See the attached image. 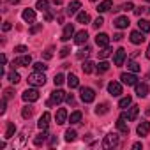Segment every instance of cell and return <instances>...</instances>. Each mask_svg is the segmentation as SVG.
I'll list each match as a JSON object with an SVG mask.
<instances>
[{"label":"cell","mask_w":150,"mask_h":150,"mask_svg":"<svg viewBox=\"0 0 150 150\" xmlns=\"http://www.w3.org/2000/svg\"><path fill=\"white\" fill-rule=\"evenodd\" d=\"M55 120H57L58 125L65 124V122H67V110H65V108H60V110L57 111V115H55Z\"/></svg>","instance_id":"17"},{"label":"cell","mask_w":150,"mask_h":150,"mask_svg":"<svg viewBox=\"0 0 150 150\" xmlns=\"http://www.w3.org/2000/svg\"><path fill=\"white\" fill-rule=\"evenodd\" d=\"M136 132H138V136H146L150 132V122H141L136 127Z\"/></svg>","instance_id":"20"},{"label":"cell","mask_w":150,"mask_h":150,"mask_svg":"<svg viewBox=\"0 0 150 150\" xmlns=\"http://www.w3.org/2000/svg\"><path fill=\"white\" fill-rule=\"evenodd\" d=\"M108 69H110V64H108V62H104V60H103V62H99V65H96V71H97L99 74L106 72Z\"/></svg>","instance_id":"34"},{"label":"cell","mask_w":150,"mask_h":150,"mask_svg":"<svg viewBox=\"0 0 150 150\" xmlns=\"http://www.w3.org/2000/svg\"><path fill=\"white\" fill-rule=\"evenodd\" d=\"M51 57H53V46L46 48V50H44V53H42V58H44V60H50Z\"/></svg>","instance_id":"40"},{"label":"cell","mask_w":150,"mask_h":150,"mask_svg":"<svg viewBox=\"0 0 150 150\" xmlns=\"http://www.w3.org/2000/svg\"><path fill=\"white\" fill-rule=\"evenodd\" d=\"M20 0H9V4H18Z\"/></svg>","instance_id":"60"},{"label":"cell","mask_w":150,"mask_h":150,"mask_svg":"<svg viewBox=\"0 0 150 150\" xmlns=\"http://www.w3.org/2000/svg\"><path fill=\"white\" fill-rule=\"evenodd\" d=\"M50 118H51V115H50L48 111H44V113L41 115V118H39V122H37V125H39L41 131H46V129H48V125H50Z\"/></svg>","instance_id":"12"},{"label":"cell","mask_w":150,"mask_h":150,"mask_svg":"<svg viewBox=\"0 0 150 150\" xmlns=\"http://www.w3.org/2000/svg\"><path fill=\"white\" fill-rule=\"evenodd\" d=\"M11 28H13V25H11V23H9V21H6V23H4V25H2V30H4V32H9V30H11Z\"/></svg>","instance_id":"50"},{"label":"cell","mask_w":150,"mask_h":150,"mask_svg":"<svg viewBox=\"0 0 150 150\" xmlns=\"http://www.w3.org/2000/svg\"><path fill=\"white\" fill-rule=\"evenodd\" d=\"M131 103H132V99L127 96V97H122L120 101H118V108H122V110H125L127 106H131Z\"/></svg>","instance_id":"35"},{"label":"cell","mask_w":150,"mask_h":150,"mask_svg":"<svg viewBox=\"0 0 150 150\" xmlns=\"http://www.w3.org/2000/svg\"><path fill=\"white\" fill-rule=\"evenodd\" d=\"M80 9H81V2H80V0H72V2L67 6V11H65V13H67L69 16H72V14H76Z\"/></svg>","instance_id":"13"},{"label":"cell","mask_w":150,"mask_h":150,"mask_svg":"<svg viewBox=\"0 0 150 150\" xmlns=\"http://www.w3.org/2000/svg\"><path fill=\"white\" fill-rule=\"evenodd\" d=\"M134 87H136V96L138 97H146V94H148V85L146 83H136Z\"/></svg>","instance_id":"18"},{"label":"cell","mask_w":150,"mask_h":150,"mask_svg":"<svg viewBox=\"0 0 150 150\" xmlns=\"http://www.w3.org/2000/svg\"><path fill=\"white\" fill-rule=\"evenodd\" d=\"M41 28H42V23H37V25H34V27L30 28V34H37Z\"/></svg>","instance_id":"47"},{"label":"cell","mask_w":150,"mask_h":150,"mask_svg":"<svg viewBox=\"0 0 150 150\" xmlns=\"http://www.w3.org/2000/svg\"><path fill=\"white\" fill-rule=\"evenodd\" d=\"M111 51H113V50H111V48H108V46H106V48H103V51H99V58H108V57L111 55Z\"/></svg>","instance_id":"39"},{"label":"cell","mask_w":150,"mask_h":150,"mask_svg":"<svg viewBox=\"0 0 150 150\" xmlns=\"http://www.w3.org/2000/svg\"><path fill=\"white\" fill-rule=\"evenodd\" d=\"M32 64V57L30 55H21L13 62V67H21V65H30Z\"/></svg>","instance_id":"11"},{"label":"cell","mask_w":150,"mask_h":150,"mask_svg":"<svg viewBox=\"0 0 150 150\" xmlns=\"http://www.w3.org/2000/svg\"><path fill=\"white\" fill-rule=\"evenodd\" d=\"M74 35V25L72 23H67L65 27H64V30H62V41L64 42H67V41H71V37Z\"/></svg>","instance_id":"7"},{"label":"cell","mask_w":150,"mask_h":150,"mask_svg":"<svg viewBox=\"0 0 150 150\" xmlns=\"http://www.w3.org/2000/svg\"><path fill=\"white\" fill-rule=\"evenodd\" d=\"M138 27H139V30H141L143 34L150 32V21H146V20H139V21H138Z\"/></svg>","instance_id":"28"},{"label":"cell","mask_w":150,"mask_h":150,"mask_svg":"<svg viewBox=\"0 0 150 150\" xmlns=\"http://www.w3.org/2000/svg\"><path fill=\"white\" fill-rule=\"evenodd\" d=\"M122 39H124V35H122V34H115V35H113V41H117V42H118V41H122Z\"/></svg>","instance_id":"52"},{"label":"cell","mask_w":150,"mask_h":150,"mask_svg":"<svg viewBox=\"0 0 150 150\" xmlns=\"http://www.w3.org/2000/svg\"><path fill=\"white\" fill-rule=\"evenodd\" d=\"M34 69H35V71L44 72V71L48 69V65H46V64H42V62H35V64H34Z\"/></svg>","instance_id":"42"},{"label":"cell","mask_w":150,"mask_h":150,"mask_svg":"<svg viewBox=\"0 0 150 150\" xmlns=\"http://www.w3.org/2000/svg\"><path fill=\"white\" fill-rule=\"evenodd\" d=\"M92 2H97V0H92Z\"/></svg>","instance_id":"61"},{"label":"cell","mask_w":150,"mask_h":150,"mask_svg":"<svg viewBox=\"0 0 150 150\" xmlns=\"http://www.w3.org/2000/svg\"><path fill=\"white\" fill-rule=\"evenodd\" d=\"M48 6H50V2H48V0H37V4H35V9H39V11L46 13V11H48Z\"/></svg>","instance_id":"32"},{"label":"cell","mask_w":150,"mask_h":150,"mask_svg":"<svg viewBox=\"0 0 150 150\" xmlns=\"http://www.w3.org/2000/svg\"><path fill=\"white\" fill-rule=\"evenodd\" d=\"M138 113H139V106H136V104H134V106H131V108H129V111L125 113V118L132 122V120H136V118H138Z\"/></svg>","instance_id":"21"},{"label":"cell","mask_w":150,"mask_h":150,"mask_svg":"<svg viewBox=\"0 0 150 150\" xmlns=\"http://www.w3.org/2000/svg\"><path fill=\"white\" fill-rule=\"evenodd\" d=\"M32 113H34V108H32V106H23V110H21V117H23L25 120H28V118L32 117Z\"/></svg>","instance_id":"31"},{"label":"cell","mask_w":150,"mask_h":150,"mask_svg":"<svg viewBox=\"0 0 150 150\" xmlns=\"http://www.w3.org/2000/svg\"><path fill=\"white\" fill-rule=\"evenodd\" d=\"M69 122H71V124H80V122H81V111H74V113H71Z\"/></svg>","instance_id":"29"},{"label":"cell","mask_w":150,"mask_h":150,"mask_svg":"<svg viewBox=\"0 0 150 150\" xmlns=\"http://www.w3.org/2000/svg\"><path fill=\"white\" fill-rule=\"evenodd\" d=\"M53 81H55V85H57V87H60V85H62V83L65 81V76H64V74H60V72H58L57 76H55V80H53Z\"/></svg>","instance_id":"41"},{"label":"cell","mask_w":150,"mask_h":150,"mask_svg":"<svg viewBox=\"0 0 150 150\" xmlns=\"http://www.w3.org/2000/svg\"><path fill=\"white\" fill-rule=\"evenodd\" d=\"M125 120H127V118H125V113H122V115L118 117V120H117V129H118L122 134L127 136V134H129V125L125 124Z\"/></svg>","instance_id":"8"},{"label":"cell","mask_w":150,"mask_h":150,"mask_svg":"<svg viewBox=\"0 0 150 150\" xmlns=\"http://www.w3.org/2000/svg\"><path fill=\"white\" fill-rule=\"evenodd\" d=\"M127 69H129L131 72H139V69H141V67H139V64H138V62L131 60V62L127 64Z\"/></svg>","instance_id":"37"},{"label":"cell","mask_w":150,"mask_h":150,"mask_svg":"<svg viewBox=\"0 0 150 150\" xmlns=\"http://www.w3.org/2000/svg\"><path fill=\"white\" fill-rule=\"evenodd\" d=\"M44 83H46V76L41 71H35L28 76V85H32V87H42Z\"/></svg>","instance_id":"1"},{"label":"cell","mask_w":150,"mask_h":150,"mask_svg":"<svg viewBox=\"0 0 150 150\" xmlns=\"http://www.w3.org/2000/svg\"><path fill=\"white\" fill-rule=\"evenodd\" d=\"M125 57H127L125 50H124V48H118V50L115 51V65H117V67L124 65V62H125Z\"/></svg>","instance_id":"10"},{"label":"cell","mask_w":150,"mask_h":150,"mask_svg":"<svg viewBox=\"0 0 150 150\" xmlns=\"http://www.w3.org/2000/svg\"><path fill=\"white\" fill-rule=\"evenodd\" d=\"M103 23H104V20H103V18H101V16H99V18H96V21H94V23H92V25H94V27H96V28H99V27H101V25H103Z\"/></svg>","instance_id":"49"},{"label":"cell","mask_w":150,"mask_h":150,"mask_svg":"<svg viewBox=\"0 0 150 150\" xmlns=\"http://www.w3.org/2000/svg\"><path fill=\"white\" fill-rule=\"evenodd\" d=\"M96 44H97L99 48H106V46L110 44V35H108V34H97V35H96Z\"/></svg>","instance_id":"15"},{"label":"cell","mask_w":150,"mask_h":150,"mask_svg":"<svg viewBox=\"0 0 150 150\" xmlns=\"http://www.w3.org/2000/svg\"><path fill=\"white\" fill-rule=\"evenodd\" d=\"M76 20H78V23H83V25H85V23L90 21V16H88V13L83 11V13H78V18H76Z\"/></svg>","instance_id":"33"},{"label":"cell","mask_w":150,"mask_h":150,"mask_svg":"<svg viewBox=\"0 0 150 150\" xmlns=\"http://www.w3.org/2000/svg\"><path fill=\"white\" fill-rule=\"evenodd\" d=\"M44 18H46V21H51V20H53V16H51V13H48V11H46V16H44Z\"/></svg>","instance_id":"56"},{"label":"cell","mask_w":150,"mask_h":150,"mask_svg":"<svg viewBox=\"0 0 150 150\" xmlns=\"http://www.w3.org/2000/svg\"><path fill=\"white\" fill-rule=\"evenodd\" d=\"M80 97H81V101H83V103H92V101L96 99V92H94V88L85 87V88H81Z\"/></svg>","instance_id":"4"},{"label":"cell","mask_w":150,"mask_h":150,"mask_svg":"<svg viewBox=\"0 0 150 150\" xmlns=\"http://www.w3.org/2000/svg\"><path fill=\"white\" fill-rule=\"evenodd\" d=\"M14 51H16V53H20V55H23V53L27 51V46H23V44H20V46H14Z\"/></svg>","instance_id":"45"},{"label":"cell","mask_w":150,"mask_h":150,"mask_svg":"<svg viewBox=\"0 0 150 150\" xmlns=\"http://www.w3.org/2000/svg\"><path fill=\"white\" fill-rule=\"evenodd\" d=\"M131 9H134V4H132V2H127V4H124V6L120 7V11H131Z\"/></svg>","instance_id":"44"},{"label":"cell","mask_w":150,"mask_h":150,"mask_svg":"<svg viewBox=\"0 0 150 150\" xmlns=\"http://www.w3.org/2000/svg\"><path fill=\"white\" fill-rule=\"evenodd\" d=\"M14 132H16V125L13 122H9L7 124V129H6V139H11L14 136Z\"/></svg>","instance_id":"26"},{"label":"cell","mask_w":150,"mask_h":150,"mask_svg":"<svg viewBox=\"0 0 150 150\" xmlns=\"http://www.w3.org/2000/svg\"><path fill=\"white\" fill-rule=\"evenodd\" d=\"M88 53H90V48H88V46H85V48H83V50L78 53V58H80V60H83V58H85Z\"/></svg>","instance_id":"43"},{"label":"cell","mask_w":150,"mask_h":150,"mask_svg":"<svg viewBox=\"0 0 150 150\" xmlns=\"http://www.w3.org/2000/svg\"><path fill=\"white\" fill-rule=\"evenodd\" d=\"M21 97H23L25 103H34V101L39 99V92H37L35 88H27V90L21 94Z\"/></svg>","instance_id":"5"},{"label":"cell","mask_w":150,"mask_h":150,"mask_svg":"<svg viewBox=\"0 0 150 150\" xmlns=\"http://www.w3.org/2000/svg\"><path fill=\"white\" fill-rule=\"evenodd\" d=\"M76 131H72V129H69V131H65V141L67 143H71V141H74V139H76Z\"/></svg>","instance_id":"36"},{"label":"cell","mask_w":150,"mask_h":150,"mask_svg":"<svg viewBox=\"0 0 150 150\" xmlns=\"http://www.w3.org/2000/svg\"><path fill=\"white\" fill-rule=\"evenodd\" d=\"M53 4H55V6H60V4H62V0H53Z\"/></svg>","instance_id":"59"},{"label":"cell","mask_w":150,"mask_h":150,"mask_svg":"<svg viewBox=\"0 0 150 150\" xmlns=\"http://www.w3.org/2000/svg\"><path fill=\"white\" fill-rule=\"evenodd\" d=\"M117 145H118V134L110 132V134L104 136V139H103V148H113V146H117Z\"/></svg>","instance_id":"2"},{"label":"cell","mask_w":150,"mask_h":150,"mask_svg":"<svg viewBox=\"0 0 150 150\" xmlns=\"http://www.w3.org/2000/svg\"><path fill=\"white\" fill-rule=\"evenodd\" d=\"M6 101H7V99L2 101V106H0V113H6Z\"/></svg>","instance_id":"54"},{"label":"cell","mask_w":150,"mask_h":150,"mask_svg":"<svg viewBox=\"0 0 150 150\" xmlns=\"http://www.w3.org/2000/svg\"><path fill=\"white\" fill-rule=\"evenodd\" d=\"M65 99V92L64 90H53L51 92V97H50V101L46 103L48 106H53V104H58V103H62Z\"/></svg>","instance_id":"3"},{"label":"cell","mask_w":150,"mask_h":150,"mask_svg":"<svg viewBox=\"0 0 150 150\" xmlns=\"http://www.w3.org/2000/svg\"><path fill=\"white\" fill-rule=\"evenodd\" d=\"M69 53H71V48H67V46H64V48L60 50V57H62V58H65Z\"/></svg>","instance_id":"46"},{"label":"cell","mask_w":150,"mask_h":150,"mask_svg":"<svg viewBox=\"0 0 150 150\" xmlns=\"http://www.w3.org/2000/svg\"><path fill=\"white\" fill-rule=\"evenodd\" d=\"M113 25H115L117 28H127V27L131 25V21H129L127 16H118V18L113 21Z\"/></svg>","instance_id":"16"},{"label":"cell","mask_w":150,"mask_h":150,"mask_svg":"<svg viewBox=\"0 0 150 150\" xmlns=\"http://www.w3.org/2000/svg\"><path fill=\"white\" fill-rule=\"evenodd\" d=\"M13 94H14V92H13V88H6V90H4V99H11V97H13Z\"/></svg>","instance_id":"48"},{"label":"cell","mask_w":150,"mask_h":150,"mask_svg":"<svg viewBox=\"0 0 150 150\" xmlns=\"http://www.w3.org/2000/svg\"><path fill=\"white\" fill-rule=\"evenodd\" d=\"M145 9H146V7H138V9H134V13H136V14L139 16V14H141V13H143Z\"/></svg>","instance_id":"55"},{"label":"cell","mask_w":150,"mask_h":150,"mask_svg":"<svg viewBox=\"0 0 150 150\" xmlns=\"http://www.w3.org/2000/svg\"><path fill=\"white\" fill-rule=\"evenodd\" d=\"M48 136H50V134H48L46 131L39 132V134L34 138V145H35V146H41V145H44V143H46V139H48Z\"/></svg>","instance_id":"22"},{"label":"cell","mask_w":150,"mask_h":150,"mask_svg":"<svg viewBox=\"0 0 150 150\" xmlns=\"http://www.w3.org/2000/svg\"><path fill=\"white\" fill-rule=\"evenodd\" d=\"M146 2H150V0H146Z\"/></svg>","instance_id":"62"},{"label":"cell","mask_w":150,"mask_h":150,"mask_svg":"<svg viewBox=\"0 0 150 150\" xmlns=\"http://www.w3.org/2000/svg\"><path fill=\"white\" fill-rule=\"evenodd\" d=\"M87 39H88L87 30H80V32L76 34V37H74V42H76V44H85V42H87Z\"/></svg>","instance_id":"23"},{"label":"cell","mask_w":150,"mask_h":150,"mask_svg":"<svg viewBox=\"0 0 150 150\" xmlns=\"http://www.w3.org/2000/svg\"><path fill=\"white\" fill-rule=\"evenodd\" d=\"M132 148H134V150H139V148H141V143H139V141H138V143H134V145H132Z\"/></svg>","instance_id":"57"},{"label":"cell","mask_w":150,"mask_h":150,"mask_svg":"<svg viewBox=\"0 0 150 150\" xmlns=\"http://www.w3.org/2000/svg\"><path fill=\"white\" fill-rule=\"evenodd\" d=\"M110 111V104L108 103H103V104H99L97 108H96V115H104V113H108Z\"/></svg>","instance_id":"27"},{"label":"cell","mask_w":150,"mask_h":150,"mask_svg":"<svg viewBox=\"0 0 150 150\" xmlns=\"http://www.w3.org/2000/svg\"><path fill=\"white\" fill-rule=\"evenodd\" d=\"M129 39H131V42H132V44H141V42L145 41V35H143V32H141V30H134V32H131Z\"/></svg>","instance_id":"14"},{"label":"cell","mask_w":150,"mask_h":150,"mask_svg":"<svg viewBox=\"0 0 150 150\" xmlns=\"http://www.w3.org/2000/svg\"><path fill=\"white\" fill-rule=\"evenodd\" d=\"M57 143H58V139H57V136H53V138L50 139V146H55Z\"/></svg>","instance_id":"53"},{"label":"cell","mask_w":150,"mask_h":150,"mask_svg":"<svg viewBox=\"0 0 150 150\" xmlns=\"http://www.w3.org/2000/svg\"><path fill=\"white\" fill-rule=\"evenodd\" d=\"M81 69H83V72H85V74H90V72H94V62H90V60L83 62Z\"/></svg>","instance_id":"30"},{"label":"cell","mask_w":150,"mask_h":150,"mask_svg":"<svg viewBox=\"0 0 150 150\" xmlns=\"http://www.w3.org/2000/svg\"><path fill=\"white\" fill-rule=\"evenodd\" d=\"M146 58H150V44H148V48H146Z\"/></svg>","instance_id":"58"},{"label":"cell","mask_w":150,"mask_h":150,"mask_svg":"<svg viewBox=\"0 0 150 150\" xmlns=\"http://www.w3.org/2000/svg\"><path fill=\"white\" fill-rule=\"evenodd\" d=\"M21 18H23L27 23H32V21L35 20V11H34V9H25L23 14H21Z\"/></svg>","instance_id":"24"},{"label":"cell","mask_w":150,"mask_h":150,"mask_svg":"<svg viewBox=\"0 0 150 150\" xmlns=\"http://www.w3.org/2000/svg\"><path fill=\"white\" fill-rule=\"evenodd\" d=\"M67 85H69L71 88H76V87H80V80H78V76H76V74H69V76H67Z\"/></svg>","instance_id":"25"},{"label":"cell","mask_w":150,"mask_h":150,"mask_svg":"<svg viewBox=\"0 0 150 150\" xmlns=\"http://www.w3.org/2000/svg\"><path fill=\"white\" fill-rule=\"evenodd\" d=\"M108 92L113 96V97H118L122 94V85L118 81H110L108 83Z\"/></svg>","instance_id":"9"},{"label":"cell","mask_w":150,"mask_h":150,"mask_svg":"<svg viewBox=\"0 0 150 150\" xmlns=\"http://www.w3.org/2000/svg\"><path fill=\"white\" fill-rule=\"evenodd\" d=\"M65 101H67L69 104H72V103H74V97H72V94H65Z\"/></svg>","instance_id":"51"},{"label":"cell","mask_w":150,"mask_h":150,"mask_svg":"<svg viewBox=\"0 0 150 150\" xmlns=\"http://www.w3.org/2000/svg\"><path fill=\"white\" fill-rule=\"evenodd\" d=\"M120 80H122V83H125V85H136V83H138V78H136L134 72H122V74H120Z\"/></svg>","instance_id":"6"},{"label":"cell","mask_w":150,"mask_h":150,"mask_svg":"<svg viewBox=\"0 0 150 150\" xmlns=\"http://www.w3.org/2000/svg\"><path fill=\"white\" fill-rule=\"evenodd\" d=\"M111 7H113V0H103L97 6V13H108L111 11Z\"/></svg>","instance_id":"19"},{"label":"cell","mask_w":150,"mask_h":150,"mask_svg":"<svg viewBox=\"0 0 150 150\" xmlns=\"http://www.w3.org/2000/svg\"><path fill=\"white\" fill-rule=\"evenodd\" d=\"M7 78H9V81H11V83H14V85H16V83H18V81L21 80V78H20V74H18L16 71L9 72V76H7Z\"/></svg>","instance_id":"38"}]
</instances>
